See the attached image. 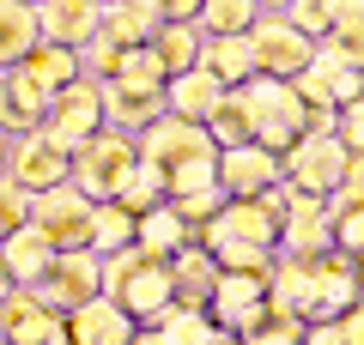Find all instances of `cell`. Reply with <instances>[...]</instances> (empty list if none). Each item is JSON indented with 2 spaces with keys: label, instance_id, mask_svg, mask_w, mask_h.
<instances>
[{
  "label": "cell",
  "instance_id": "cell-3",
  "mask_svg": "<svg viewBox=\"0 0 364 345\" xmlns=\"http://www.w3.org/2000/svg\"><path fill=\"white\" fill-rule=\"evenodd\" d=\"M195 243L207 248V255H225V248H255V255H273V243H279V218H273L261 200H225L219 212L200 224Z\"/></svg>",
  "mask_w": 364,
  "mask_h": 345
},
{
  "label": "cell",
  "instance_id": "cell-16",
  "mask_svg": "<svg viewBox=\"0 0 364 345\" xmlns=\"http://www.w3.org/2000/svg\"><path fill=\"white\" fill-rule=\"evenodd\" d=\"M61 321H67V345H128L134 339V321L109 297H91V303L67 309Z\"/></svg>",
  "mask_w": 364,
  "mask_h": 345
},
{
  "label": "cell",
  "instance_id": "cell-15",
  "mask_svg": "<svg viewBox=\"0 0 364 345\" xmlns=\"http://www.w3.org/2000/svg\"><path fill=\"white\" fill-rule=\"evenodd\" d=\"M55 255H61V248H55L37 224H25V230H13V236L0 243V273H6V285H13V291H37V285L49 279Z\"/></svg>",
  "mask_w": 364,
  "mask_h": 345
},
{
  "label": "cell",
  "instance_id": "cell-38",
  "mask_svg": "<svg viewBox=\"0 0 364 345\" xmlns=\"http://www.w3.org/2000/svg\"><path fill=\"white\" fill-rule=\"evenodd\" d=\"M6 345H67V321L55 315V309H43V315L25 321V327H18Z\"/></svg>",
  "mask_w": 364,
  "mask_h": 345
},
{
  "label": "cell",
  "instance_id": "cell-9",
  "mask_svg": "<svg viewBox=\"0 0 364 345\" xmlns=\"http://www.w3.org/2000/svg\"><path fill=\"white\" fill-rule=\"evenodd\" d=\"M31 224H37L55 248H85L91 200L73 188V182H61V188H49V194H31Z\"/></svg>",
  "mask_w": 364,
  "mask_h": 345
},
{
  "label": "cell",
  "instance_id": "cell-51",
  "mask_svg": "<svg viewBox=\"0 0 364 345\" xmlns=\"http://www.w3.org/2000/svg\"><path fill=\"white\" fill-rule=\"evenodd\" d=\"M25 6H43V0H25Z\"/></svg>",
  "mask_w": 364,
  "mask_h": 345
},
{
  "label": "cell",
  "instance_id": "cell-7",
  "mask_svg": "<svg viewBox=\"0 0 364 345\" xmlns=\"http://www.w3.org/2000/svg\"><path fill=\"white\" fill-rule=\"evenodd\" d=\"M310 49L316 43L298 37L279 13H255V25H249V55H255L261 79H298L304 67H310Z\"/></svg>",
  "mask_w": 364,
  "mask_h": 345
},
{
  "label": "cell",
  "instance_id": "cell-44",
  "mask_svg": "<svg viewBox=\"0 0 364 345\" xmlns=\"http://www.w3.org/2000/svg\"><path fill=\"white\" fill-rule=\"evenodd\" d=\"M298 345H346V333L334 327V321H316V327H304V339Z\"/></svg>",
  "mask_w": 364,
  "mask_h": 345
},
{
  "label": "cell",
  "instance_id": "cell-48",
  "mask_svg": "<svg viewBox=\"0 0 364 345\" xmlns=\"http://www.w3.org/2000/svg\"><path fill=\"white\" fill-rule=\"evenodd\" d=\"M0 182H6V146H0Z\"/></svg>",
  "mask_w": 364,
  "mask_h": 345
},
{
  "label": "cell",
  "instance_id": "cell-26",
  "mask_svg": "<svg viewBox=\"0 0 364 345\" xmlns=\"http://www.w3.org/2000/svg\"><path fill=\"white\" fill-rule=\"evenodd\" d=\"M18 73L31 79V85H43L55 97V91H67L79 79V67H73V49H55V43H37V49L18 61Z\"/></svg>",
  "mask_w": 364,
  "mask_h": 345
},
{
  "label": "cell",
  "instance_id": "cell-19",
  "mask_svg": "<svg viewBox=\"0 0 364 345\" xmlns=\"http://www.w3.org/2000/svg\"><path fill=\"white\" fill-rule=\"evenodd\" d=\"M225 85L213 73H200V67H188V73L164 79V115H176V121H195V128H207V115L219 109Z\"/></svg>",
  "mask_w": 364,
  "mask_h": 345
},
{
  "label": "cell",
  "instance_id": "cell-25",
  "mask_svg": "<svg viewBox=\"0 0 364 345\" xmlns=\"http://www.w3.org/2000/svg\"><path fill=\"white\" fill-rule=\"evenodd\" d=\"M146 49H152L158 73L176 79V73H188V67L200 61V31H195V25H158V37L146 43Z\"/></svg>",
  "mask_w": 364,
  "mask_h": 345
},
{
  "label": "cell",
  "instance_id": "cell-45",
  "mask_svg": "<svg viewBox=\"0 0 364 345\" xmlns=\"http://www.w3.org/2000/svg\"><path fill=\"white\" fill-rule=\"evenodd\" d=\"M128 345H164V339H158L152 327H134V339H128Z\"/></svg>",
  "mask_w": 364,
  "mask_h": 345
},
{
  "label": "cell",
  "instance_id": "cell-18",
  "mask_svg": "<svg viewBox=\"0 0 364 345\" xmlns=\"http://www.w3.org/2000/svg\"><path fill=\"white\" fill-rule=\"evenodd\" d=\"M91 31H97V0H43L37 6V43L79 49Z\"/></svg>",
  "mask_w": 364,
  "mask_h": 345
},
{
  "label": "cell",
  "instance_id": "cell-43",
  "mask_svg": "<svg viewBox=\"0 0 364 345\" xmlns=\"http://www.w3.org/2000/svg\"><path fill=\"white\" fill-rule=\"evenodd\" d=\"M152 13H158V25H195L200 0H152Z\"/></svg>",
  "mask_w": 364,
  "mask_h": 345
},
{
  "label": "cell",
  "instance_id": "cell-10",
  "mask_svg": "<svg viewBox=\"0 0 364 345\" xmlns=\"http://www.w3.org/2000/svg\"><path fill=\"white\" fill-rule=\"evenodd\" d=\"M91 297H104V285H97V255L91 248H61L49 267V279L37 285V303L55 309V315H67V309L91 303Z\"/></svg>",
  "mask_w": 364,
  "mask_h": 345
},
{
  "label": "cell",
  "instance_id": "cell-33",
  "mask_svg": "<svg viewBox=\"0 0 364 345\" xmlns=\"http://www.w3.org/2000/svg\"><path fill=\"white\" fill-rule=\"evenodd\" d=\"M116 55H122V49H116V43L104 37V31H91V37L79 43V49H73V67H79V79H91V85H97V79H109Z\"/></svg>",
  "mask_w": 364,
  "mask_h": 345
},
{
  "label": "cell",
  "instance_id": "cell-2",
  "mask_svg": "<svg viewBox=\"0 0 364 345\" xmlns=\"http://www.w3.org/2000/svg\"><path fill=\"white\" fill-rule=\"evenodd\" d=\"M134 164H140L134 140H128V133H116V128H104V133H91V140L67 158V182H73L91 206H104V200H116V194H122V182L134 176Z\"/></svg>",
  "mask_w": 364,
  "mask_h": 345
},
{
  "label": "cell",
  "instance_id": "cell-1",
  "mask_svg": "<svg viewBox=\"0 0 364 345\" xmlns=\"http://www.w3.org/2000/svg\"><path fill=\"white\" fill-rule=\"evenodd\" d=\"M237 97H243L249 109V146H261V152L286 158L291 146L304 140V103L291 97L286 79H249V85H237Z\"/></svg>",
  "mask_w": 364,
  "mask_h": 345
},
{
  "label": "cell",
  "instance_id": "cell-32",
  "mask_svg": "<svg viewBox=\"0 0 364 345\" xmlns=\"http://www.w3.org/2000/svg\"><path fill=\"white\" fill-rule=\"evenodd\" d=\"M188 194H219L213 158H195V164H176V170H164V200H188Z\"/></svg>",
  "mask_w": 364,
  "mask_h": 345
},
{
  "label": "cell",
  "instance_id": "cell-40",
  "mask_svg": "<svg viewBox=\"0 0 364 345\" xmlns=\"http://www.w3.org/2000/svg\"><path fill=\"white\" fill-rule=\"evenodd\" d=\"M328 133H334V140L346 146V152H358V146H364V109H358V103L334 109V128H328Z\"/></svg>",
  "mask_w": 364,
  "mask_h": 345
},
{
  "label": "cell",
  "instance_id": "cell-36",
  "mask_svg": "<svg viewBox=\"0 0 364 345\" xmlns=\"http://www.w3.org/2000/svg\"><path fill=\"white\" fill-rule=\"evenodd\" d=\"M286 18L298 37H310V43H322V31H328V18H334V0H286Z\"/></svg>",
  "mask_w": 364,
  "mask_h": 345
},
{
  "label": "cell",
  "instance_id": "cell-42",
  "mask_svg": "<svg viewBox=\"0 0 364 345\" xmlns=\"http://www.w3.org/2000/svg\"><path fill=\"white\" fill-rule=\"evenodd\" d=\"M334 248L340 255H358V243H364V212H346V218H334Z\"/></svg>",
  "mask_w": 364,
  "mask_h": 345
},
{
  "label": "cell",
  "instance_id": "cell-30",
  "mask_svg": "<svg viewBox=\"0 0 364 345\" xmlns=\"http://www.w3.org/2000/svg\"><path fill=\"white\" fill-rule=\"evenodd\" d=\"M116 206H122V212H134V218H140V212H152V206H164V170L140 158V164H134V176L122 182Z\"/></svg>",
  "mask_w": 364,
  "mask_h": 345
},
{
  "label": "cell",
  "instance_id": "cell-21",
  "mask_svg": "<svg viewBox=\"0 0 364 345\" xmlns=\"http://www.w3.org/2000/svg\"><path fill=\"white\" fill-rule=\"evenodd\" d=\"M200 73H213L225 91L249 85L255 79V55H249V37H200Z\"/></svg>",
  "mask_w": 364,
  "mask_h": 345
},
{
  "label": "cell",
  "instance_id": "cell-28",
  "mask_svg": "<svg viewBox=\"0 0 364 345\" xmlns=\"http://www.w3.org/2000/svg\"><path fill=\"white\" fill-rule=\"evenodd\" d=\"M152 333L164 345H207L213 339V321H207V309H200V303H170L164 315L152 321Z\"/></svg>",
  "mask_w": 364,
  "mask_h": 345
},
{
  "label": "cell",
  "instance_id": "cell-14",
  "mask_svg": "<svg viewBox=\"0 0 364 345\" xmlns=\"http://www.w3.org/2000/svg\"><path fill=\"white\" fill-rule=\"evenodd\" d=\"M328 248H334V230H328V212H322V200L298 194V200L286 206V218H279V243H273V255L310 261V255H328Z\"/></svg>",
  "mask_w": 364,
  "mask_h": 345
},
{
  "label": "cell",
  "instance_id": "cell-4",
  "mask_svg": "<svg viewBox=\"0 0 364 345\" xmlns=\"http://www.w3.org/2000/svg\"><path fill=\"white\" fill-rule=\"evenodd\" d=\"M352 158H358V152H346L334 133H304V140L291 146L286 158H279V176H286L298 194L322 200V194H334V188H340V176H346Z\"/></svg>",
  "mask_w": 364,
  "mask_h": 345
},
{
  "label": "cell",
  "instance_id": "cell-31",
  "mask_svg": "<svg viewBox=\"0 0 364 345\" xmlns=\"http://www.w3.org/2000/svg\"><path fill=\"white\" fill-rule=\"evenodd\" d=\"M207 140L219 146V152H231V146H249V109H243V97H237V91H225L219 109L207 115Z\"/></svg>",
  "mask_w": 364,
  "mask_h": 345
},
{
  "label": "cell",
  "instance_id": "cell-35",
  "mask_svg": "<svg viewBox=\"0 0 364 345\" xmlns=\"http://www.w3.org/2000/svg\"><path fill=\"white\" fill-rule=\"evenodd\" d=\"M109 79H122V85H146V91H164V73H158L152 49H122L116 67H109Z\"/></svg>",
  "mask_w": 364,
  "mask_h": 345
},
{
  "label": "cell",
  "instance_id": "cell-22",
  "mask_svg": "<svg viewBox=\"0 0 364 345\" xmlns=\"http://www.w3.org/2000/svg\"><path fill=\"white\" fill-rule=\"evenodd\" d=\"M170 285H176V303H200L207 309L213 285H219V267H213V255L200 243H188V248L170 255Z\"/></svg>",
  "mask_w": 364,
  "mask_h": 345
},
{
  "label": "cell",
  "instance_id": "cell-50",
  "mask_svg": "<svg viewBox=\"0 0 364 345\" xmlns=\"http://www.w3.org/2000/svg\"><path fill=\"white\" fill-rule=\"evenodd\" d=\"M97 6H116V0H97Z\"/></svg>",
  "mask_w": 364,
  "mask_h": 345
},
{
  "label": "cell",
  "instance_id": "cell-8",
  "mask_svg": "<svg viewBox=\"0 0 364 345\" xmlns=\"http://www.w3.org/2000/svg\"><path fill=\"white\" fill-rule=\"evenodd\" d=\"M134 152H140L146 164H158V170H176V164H195V158H219V146H213V140H207V128H195V121L158 115L152 128H140Z\"/></svg>",
  "mask_w": 364,
  "mask_h": 345
},
{
  "label": "cell",
  "instance_id": "cell-24",
  "mask_svg": "<svg viewBox=\"0 0 364 345\" xmlns=\"http://www.w3.org/2000/svg\"><path fill=\"white\" fill-rule=\"evenodd\" d=\"M31 49H37V6H25V0H0V73L18 67Z\"/></svg>",
  "mask_w": 364,
  "mask_h": 345
},
{
  "label": "cell",
  "instance_id": "cell-34",
  "mask_svg": "<svg viewBox=\"0 0 364 345\" xmlns=\"http://www.w3.org/2000/svg\"><path fill=\"white\" fill-rule=\"evenodd\" d=\"M322 37L358 55V49H364V0H334V18H328Z\"/></svg>",
  "mask_w": 364,
  "mask_h": 345
},
{
  "label": "cell",
  "instance_id": "cell-23",
  "mask_svg": "<svg viewBox=\"0 0 364 345\" xmlns=\"http://www.w3.org/2000/svg\"><path fill=\"white\" fill-rule=\"evenodd\" d=\"M134 248H140V255H152V261H170L176 248H188V224L170 212V200L134 218Z\"/></svg>",
  "mask_w": 364,
  "mask_h": 345
},
{
  "label": "cell",
  "instance_id": "cell-27",
  "mask_svg": "<svg viewBox=\"0 0 364 345\" xmlns=\"http://www.w3.org/2000/svg\"><path fill=\"white\" fill-rule=\"evenodd\" d=\"M85 248H91L97 261H104V255H116V248H134V212H122L116 200L91 206V230H85Z\"/></svg>",
  "mask_w": 364,
  "mask_h": 345
},
{
  "label": "cell",
  "instance_id": "cell-20",
  "mask_svg": "<svg viewBox=\"0 0 364 345\" xmlns=\"http://www.w3.org/2000/svg\"><path fill=\"white\" fill-rule=\"evenodd\" d=\"M97 31L116 49H146L158 37V13H152V0H116V6H97Z\"/></svg>",
  "mask_w": 364,
  "mask_h": 345
},
{
  "label": "cell",
  "instance_id": "cell-29",
  "mask_svg": "<svg viewBox=\"0 0 364 345\" xmlns=\"http://www.w3.org/2000/svg\"><path fill=\"white\" fill-rule=\"evenodd\" d=\"M255 25V0H200L195 31L200 37H249Z\"/></svg>",
  "mask_w": 364,
  "mask_h": 345
},
{
  "label": "cell",
  "instance_id": "cell-12",
  "mask_svg": "<svg viewBox=\"0 0 364 345\" xmlns=\"http://www.w3.org/2000/svg\"><path fill=\"white\" fill-rule=\"evenodd\" d=\"M213 176H219V194L225 200H255L279 182V158L261 152V146H231V152L213 158Z\"/></svg>",
  "mask_w": 364,
  "mask_h": 345
},
{
  "label": "cell",
  "instance_id": "cell-11",
  "mask_svg": "<svg viewBox=\"0 0 364 345\" xmlns=\"http://www.w3.org/2000/svg\"><path fill=\"white\" fill-rule=\"evenodd\" d=\"M6 182H13L18 194H49L67 182V152H55L43 133H18L13 146H6Z\"/></svg>",
  "mask_w": 364,
  "mask_h": 345
},
{
  "label": "cell",
  "instance_id": "cell-5",
  "mask_svg": "<svg viewBox=\"0 0 364 345\" xmlns=\"http://www.w3.org/2000/svg\"><path fill=\"white\" fill-rule=\"evenodd\" d=\"M43 140L55 146V152L73 158L79 146L91 140V133H104V109H97V85L91 79H73L67 91H55L49 97V115H43Z\"/></svg>",
  "mask_w": 364,
  "mask_h": 345
},
{
  "label": "cell",
  "instance_id": "cell-47",
  "mask_svg": "<svg viewBox=\"0 0 364 345\" xmlns=\"http://www.w3.org/2000/svg\"><path fill=\"white\" fill-rule=\"evenodd\" d=\"M255 13H286V0H255Z\"/></svg>",
  "mask_w": 364,
  "mask_h": 345
},
{
  "label": "cell",
  "instance_id": "cell-41",
  "mask_svg": "<svg viewBox=\"0 0 364 345\" xmlns=\"http://www.w3.org/2000/svg\"><path fill=\"white\" fill-rule=\"evenodd\" d=\"M304 327H291V321H261L255 333H243V345H298Z\"/></svg>",
  "mask_w": 364,
  "mask_h": 345
},
{
  "label": "cell",
  "instance_id": "cell-6",
  "mask_svg": "<svg viewBox=\"0 0 364 345\" xmlns=\"http://www.w3.org/2000/svg\"><path fill=\"white\" fill-rule=\"evenodd\" d=\"M304 279H310V321H304V327L358 309V261H352V255H340V248L310 255V261H304Z\"/></svg>",
  "mask_w": 364,
  "mask_h": 345
},
{
  "label": "cell",
  "instance_id": "cell-49",
  "mask_svg": "<svg viewBox=\"0 0 364 345\" xmlns=\"http://www.w3.org/2000/svg\"><path fill=\"white\" fill-rule=\"evenodd\" d=\"M6 291H13V285H6V273H0V297H6Z\"/></svg>",
  "mask_w": 364,
  "mask_h": 345
},
{
  "label": "cell",
  "instance_id": "cell-37",
  "mask_svg": "<svg viewBox=\"0 0 364 345\" xmlns=\"http://www.w3.org/2000/svg\"><path fill=\"white\" fill-rule=\"evenodd\" d=\"M37 315H43L37 291H6V297H0V345L13 339V333L25 327V321H37Z\"/></svg>",
  "mask_w": 364,
  "mask_h": 345
},
{
  "label": "cell",
  "instance_id": "cell-17",
  "mask_svg": "<svg viewBox=\"0 0 364 345\" xmlns=\"http://www.w3.org/2000/svg\"><path fill=\"white\" fill-rule=\"evenodd\" d=\"M43 115H49V91L31 85L18 67H6L0 73V133H37L43 128Z\"/></svg>",
  "mask_w": 364,
  "mask_h": 345
},
{
  "label": "cell",
  "instance_id": "cell-39",
  "mask_svg": "<svg viewBox=\"0 0 364 345\" xmlns=\"http://www.w3.org/2000/svg\"><path fill=\"white\" fill-rule=\"evenodd\" d=\"M31 224V194H18L13 182H0V243L13 236V230Z\"/></svg>",
  "mask_w": 364,
  "mask_h": 345
},
{
  "label": "cell",
  "instance_id": "cell-46",
  "mask_svg": "<svg viewBox=\"0 0 364 345\" xmlns=\"http://www.w3.org/2000/svg\"><path fill=\"white\" fill-rule=\"evenodd\" d=\"M207 345H243V339H237V333H219V327H213V339Z\"/></svg>",
  "mask_w": 364,
  "mask_h": 345
},
{
  "label": "cell",
  "instance_id": "cell-13",
  "mask_svg": "<svg viewBox=\"0 0 364 345\" xmlns=\"http://www.w3.org/2000/svg\"><path fill=\"white\" fill-rule=\"evenodd\" d=\"M97 109H104V128L116 133H140L164 115V91H146V85H122V79H97Z\"/></svg>",
  "mask_w": 364,
  "mask_h": 345
}]
</instances>
